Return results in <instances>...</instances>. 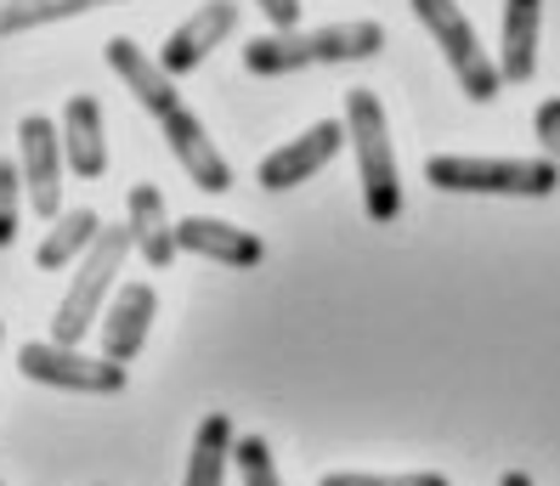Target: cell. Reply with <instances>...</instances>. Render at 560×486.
<instances>
[{"mask_svg":"<svg viewBox=\"0 0 560 486\" xmlns=\"http://www.w3.org/2000/svg\"><path fill=\"white\" fill-rule=\"evenodd\" d=\"M385 51V28L374 17L357 23H328V28H278V35H255L244 46L249 74H294V69H323V62H362Z\"/></svg>","mask_w":560,"mask_h":486,"instance_id":"obj_1","label":"cell"},{"mask_svg":"<svg viewBox=\"0 0 560 486\" xmlns=\"http://www.w3.org/2000/svg\"><path fill=\"white\" fill-rule=\"evenodd\" d=\"M346 142L357 153V187H362V210L369 221H397L402 215V176H397V153H390L385 131V108L374 91H346Z\"/></svg>","mask_w":560,"mask_h":486,"instance_id":"obj_2","label":"cell"},{"mask_svg":"<svg viewBox=\"0 0 560 486\" xmlns=\"http://www.w3.org/2000/svg\"><path fill=\"white\" fill-rule=\"evenodd\" d=\"M424 181L442 192H492V199H549L560 187L555 158H481V153H436Z\"/></svg>","mask_w":560,"mask_h":486,"instance_id":"obj_3","label":"cell"},{"mask_svg":"<svg viewBox=\"0 0 560 486\" xmlns=\"http://www.w3.org/2000/svg\"><path fill=\"white\" fill-rule=\"evenodd\" d=\"M130 249H137V244H130V221H125V226H103V233H96V244L80 254V266H74L69 295H62V306H57V317H51V340H57V345H80L85 329H96L103 300L114 295V277H119V266H125Z\"/></svg>","mask_w":560,"mask_h":486,"instance_id":"obj_4","label":"cell"},{"mask_svg":"<svg viewBox=\"0 0 560 486\" xmlns=\"http://www.w3.org/2000/svg\"><path fill=\"white\" fill-rule=\"evenodd\" d=\"M413 17L431 28V40L442 46L447 57V69L453 80L465 85L470 103H499V91H504V74H499V62H492L476 40V28L470 17L458 12V0H413Z\"/></svg>","mask_w":560,"mask_h":486,"instance_id":"obj_5","label":"cell"},{"mask_svg":"<svg viewBox=\"0 0 560 486\" xmlns=\"http://www.w3.org/2000/svg\"><path fill=\"white\" fill-rule=\"evenodd\" d=\"M23 379L51 384V391H80V396H119L125 391V363L108 356H85L80 345H57V340H28L18 351Z\"/></svg>","mask_w":560,"mask_h":486,"instance_id":"obj_6","label":"cell"},{"mask_svg":"<svg viewBox=\"0 0 560 486\" xmlns=\"http://www.w3.org/2000/svg\"><path fill=\"white\" fill-rule=\"evenodd\" d=\"M18 170H23V192H28V210L40 221H57L62 215V131L46 119V114H23L18 125Z\"/></svg>","mask_w":560,"mask_h":486,"instance_id":"obj_7","label":"cell"},{"mask_svg":"<svg viewBox=\"0 0 560 486\" xmlns=\"http://www.w3.org/2000/svg\"><path fill=\"white\" fill-rule=\"evenodd\" d=\"M340 147H346V119H317L312 131H301L294 142H283L278 153L260 158L255 181L267 187V192H289V187H301L306 176H317Z\"/></svg>","mask_w":560,"mask_h":486,"instance_id":"obj_8","label":"cell"},{"mask_svg":"<svg viewBox=\"0 0 560 486\" xmlns=\"http://www.w3.org/2000/svg\"><path fill=\"white\" fill-rule=\"evenodd\" d=\"M159 125H164V147L176 153V165L192 176V187H205V192H226V187H233V165H226L221 147L210 142L199 114L176 108V114H164Z\"/></svg>","mask_w":560,"mask_h":486,"instance_id":"obj_9","label":"cell"},{"mask_svg":"<svg viewBox=\"0 0 560 486\" xmlns=\"http://www.w3.org/2000/svg\"><path fill=\"white\" fill-rule=\"evenodd\" d=\"M153 311H159L153 283H119V288H114L103 322H96L108 363H137V351L148 345V329H153Z\"/></svg>","mask_w":560,"mask_h":486,"instance_id":"obj_10","label":"cell"},{"mask_svg":"<svg viewBox=\"0 0 560 486\" xmlns=\"http://www.w3.org/2000/svg\"><path fill=\"white\" fill-rule=\"evenodd\" d=\"M233 28H238V7H233V0H205V7L192 12L182 28H171V40H164V51H159L164 74H176V80L192 74L226 35H233Z\"/></svg>","mask_w":560,"mask_h":486,"instance_id":"obj_11","label":"cell"},{"mask_svg":"<svg viewBox=\"0 0 560 486\" xmlns=\"http://www.w3.org/2000/svg\"><path fill=\"white\" fill-rule=\"evenodd\" d=\"M108 69L125 80V91L137 96V103H142L153 119H164V114H176V108H182V96H176V74H164V62H159V57H148L130 35H114V40H108Z\"/></svg>","mask_w":560,"mask_h":486,"instance_id":"obj_12","label":"cell"},{"mask_svg":"<svg viewBox=\"0 0 560 486\" xmlns=\"http://www.w3.org/2000/svg\"><path fill=\"white\" fill-rule=\"evenodd\" d=\"M176 249L187 254H205V261H221V266H260L267 261V244L255 233L233 221H215V215H187L176 221Z\"/></svg>","mask_w":560,"mask_h":486,"instance_id":"obj_13","label":"cell"},{"mask_svg":"<svg viewBox=\"0 0 560 486\" xmlns=\"http://www.w3.org/2000/svg\"><path fill=\"white\" fill-rule=\"evenodd\" d=\"M538 28H544V0H504V28H499L504 85H526L538 74Z\"/></svg>","mask_w":560,"mask_h":486,"instance_id":"obj_14","label":"cell"},{"mask_svg":"<svg viewBox=\"0 0 560 486\" xmlns=\"http://www.w3.org/2000/svg\"><path fill=\"white\" fill-rule=\"evenodd\" d=\"M125 210H130L125 221H130V244H137V254H142L153 272H164V266L176 261V221L164 215V192L153 181H137Z\"/></svg>","mask_w":560,"mask_h":486,"instance_id":"obj_15","label":"cell"},{"mask_svg":"<svg viewBox=\"0 0 560 486\" xmlns=\"http://www.w3.org/2000/svg\"><path fill=\"white\" fill-rule=\"evenodd\" d=\"M62 158H69V170L96 181L108 170V142H103V108H96V96H69V108H62Z\"/></svg>","mask_w":560,"mask_h":486,"instance_id":"obj_16","label":"cell"},{"mask_svg":"<svg viewBox=\"0 0 560 486\" xmlns=\"http://www.w3.org/2000/svg\"><path fill=\"white\" fill-rule=\"evenodd\" d=\"M96 233H103V215H96V210H62V215L51 221V233L40 238V249H35V266H40V272L74 266L80 254L96 244Z\"/></svg>","mask_w":560,"mask_h":486,"instance_id":"obj_17","label":"cell"},{"mask_svg":"<svg viewBox=\"0 0 560 486\" xmlns=\"http://www.w3.org/2000/svg\"><path fill=\"white\" fill-rule=\"evenodd\" d=\"M233 418L226 413H205L199 436H192V459H187V481L182 486H221L226 464H233Z\"/></svg>","mask_w":560,"mask_h":486,"instance_id":"obj_18","label":"cell"},{"mask_svg":"<svg viewBox=\"0 0 560 486\" xmlns=\"http://www.w3.org/2000/svg\"><path fill=\"white\" fill-rule=\"evenodd\" d=\"M96 7H119V0H0V35H23V28L62 23V17H80Z\"/></svg>","mask_w":560,"mask_h":486,"instance_id":"obj_19","label":"cell"},{"mask_svg":"<svg viewBox=\"0 0 560 486\" xmlns=\"http://www.w3.org/2000/svg\"><path fill=\"white\" fill-rule=\"evenodd\" d=\"M233 464H238L244 486H283L278 481V464H272V447L260 441V436H238L233 441Z\"/></svg>","mask_w":560,"mask_h":486,"instance_id":"obj_20","label":"cell"},{"mask_svg":"<svg viewBox=\"0 0 560 486\" xmlns=\"http://www.w3.org/2000/svg\"><path fill=\"white\" fill-rule=\"evenodd\" d=\"M18 215H23V170L18 158H0V249H12Z\"/></svg>","mask_w":560,"mask_h":486,"instance_id":"obj_21","label":"cell"},{"mask_svg":"<svg viewBox=\"0 0 560 486\" xmlns=\"http://www.w3.org/2000/svg\"><path fill=\"white\" fill-rule=\"evenodd\" d=\"M323 486H447V475H436V470H413V475H357V470H340V475H323Z\"/></svg>","mask_w":560,"mask_h":486,"instance_id":"obj_22","label":"cell"},{"mask_svg":"<svg viewBox=\"0 0 560 486\" xmlns=\"http://www.w3.org/2000/svg\"><path fill=\"white\" fill-rule=\"evenodd\" d=\"M533 131H538V147H544V158H555V165H560V96H549V103L538 108Z\"/></svg>","mask_w":560,"mask_h":486,"instance_id":"obj_23","label":"cell"},{"mask_svg":"<svg viewBox=\"0 0 560 486\" xmlns=\"http://www.w3.org/2000/svg\"><path fill=\"white\" fill-rule=\"evenodd\" d=\"M255 7L267 12L272 28H294V23H301V0H255Z\"/></svg>","mask_w":560,"mask_h":486,"instance_id":"obj_24","label":"cell"},{"mask_svg":"<svg viewBox=\"0 0 560 486\" xmlns=\"http://www.w3.org/2000/svg\"><path fill=\"white\" fill-rule=\"evenodd\" d=\"M499 486H533V475H526V470H510V475H504Z\"/></svg>","mask_w":560,"mask_h":486,"instance_id":"obj_25","label":"cell"},{"mask_svg":"<svg viewBox=\"0 0 560 486\" xmlns=\"http://www.w3.org/2000/svg\"><path fill=\"white\" fill-rule=\"evenodd\" d=\"M0 334H7V322H0Z\"/></svg>","mask_w":560,"mask_h":486,"instance_id":"obj_26","label":"cell"},{"mask_svg":"<svg viewBox=\"0 0 560 486\" xmlns=\"http://www.w3.org/2000/svg\"><path fill=\"white\" fill-rule=\"evenodd\" d=\"M0 486H7V481H0Z\"/></svg>","mask_w":560,"mask_h":486,"instance_id":"obj_27","label":"cell"}]
</instances>
